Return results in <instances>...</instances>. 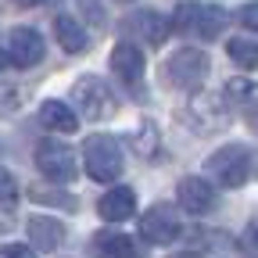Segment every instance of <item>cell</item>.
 I'll list each match as a JSON object with an SVG mask.
<instances>
[{
    "label": "cell",
    "instance_id": "6da1fadb",
    "mask_svg": "<svg viewBox=\"0 0 258 258\" xmlns=\"http://www.w3.org/2000/svg\"><path fill=\"white\" fill-rule=\"evenodd\" d=\"M226 29V11L215 4H179L172 15V32H183V36L194 40H219Z\"/></svg>",
    "mask_w": 258,
    "mask_h": 258
},
{
    "label": "cell",
    "instance_id": "7a4b0ae2",
    "mask_svg": "<svg viewBox=\"0 0 258 258\" xmlns=\"http://www.w3.org/2000/svg\"><path fill=\"white\" fill-rule=\"evenodd\" d=\"M205 172H212L222 186L237 190V186H244V183L251 179V154H247L240 144H226V147H219L215 154H208Z\"/></svg>",
    "mask_w": 258,
    "mask_h": 258
},
{
    "label": "cell",
    "instance_id": "3957f363",
    "mask_svg": "<svg viewBox=\"0 0 258 258\" xmlns=\"http://www.w3.org/2000/svg\"><path fill=\"white\" fill-rule=\"evenodd\" d=\"M83 165H86L90 179L111 183L122 176V151L111 137H90V140H83Z\"/></svg>",
    "mask_w": 258,
    "mask_h": 258
},
{
    "label": "cell",
    "instance_id": "277c9868",
    "mask_svg": "<svg viewBox=\"0 0 258 258\" xmlns=\"http://www.w3.org/2000/svg\"><path fill=\"white\" fill-rule=\"evenodd\" d=\"M208 69H212V61H208L205 50L183 47V50H176V54L165 61V79H169L176 90H198V86L205 83Z\"/></svg>",
    "mask_w": 258,
    "mask_h": 258
},
{
    "label": "cell",
    "instance_id": "5b68a950",
    "mask_svg": "<svg viewBox=\"0 0 258 258\" xmlns=\"http://www.w3.org/2000/svg\"><path fill=\"white\" fill-rule=\"evenodd\" d=\"M72 101L79 108L83 118H93V122H101V118H111L118 101H115V93L97 79V76H83L76 86H72Z\"/></svg>",
    "mask_w": 258,
    "mask_h": 258
},
{
    "label": "cell",
    "instance_id": "8992f818",
    "mask_svg": "<svg viewBox=\"0 0 258 258\" xmlns=\"http://www.w3.org/2000/svg\"><path fill=\"white\" fill-rule=\"evenodd\" d=\"M36 169L50 179V183H72L79 176L76 169V154L69 144H57V140H43L36 147Z\"/></svg>",
    "mask_w": 258,
    "mask_h": 258
},
{
    "label": "cell",
    "instance_id": "52a82bcc",
    "mask_svg": "<svg viewBox=\"0 0 258 258\" xmlns=\"http://www.w3.org/2000/svg\"><path fill=\"white\" fill-rule=\"evenodd\" d=\"M179 233H183L179 215L169 205H154V208H147L140 215V237L151 240V244H172Z\"/></svg>",
    "mask_w": 258,
    "mask_h": 258
},
{
    "label": "cell",
    "instance_id": "ba28073f",
    "mask_svg": "<svg viewBox=\"0 0 258 258\" xmlns=\"http://www.w3.org/2000/svg\"><path fill=\"white\" fill-rule=\"evenodd\" d=\"M186 122L198 129V133H215V129H222L226 122H230V115H226V104L222 97L215 93H198L186 108Z\"/></svg>",
    "mask_w": 258,
    "mask_h": 258
},
{
    "label": "cell",
    "instance_id": "9c48e42d",
    "mask_svg": "<svg viewBox=\"0 0 258 258\" xmlns=\"http://www.w3.org/2000/svg\"><path fill=\"white\" fill-rule=\"evenodd\" d=\"M176 201H179V208L190 212V215H208V212L215 208V186H212L208 179H201V176H186V179H179V186H176Z\"/></svg>",
    "mask_w": 258,
    "mask_h": 258
},
{
    "label": "cell",
    "instance_id": "30bf717a",
    "mask_svg": "<svg viewBox=\"0 0 258 258\" xmlns=\"http://www.w3.org/2000/svg\"><path fill=\"white\" fill-rule=\"evenodd\" d=\"M43 36L36 29H29V25H22V29H15L11 32V61L18 64V69H32V64H40L43 61Z\"/></svg>",
    "mask_w": 258,
    "mask_h": 258
},
{
    "label": "cell",
    "instance_id": "8fae6325",
    "mask_svg": "<svg viewBox=\"0 0 258 258\" xmlns=\"http://www.w3.org/2000/svg\"><path fill=\"white\" fill-rule=\"evenodd\" d=\"M111 72L125 83V86H140V79H144V54H140V47L137 43H118L115 50H111Z\"/></svg>",
    "mask_w": 258,
    "mask_h": 258
},
{
    "label": "cell",
    "instance_id": "7c38bea8",
    "mask_svg": "<svg viewBox=\"0 0 258 258\" xmlns=\"http://www.w3.org/2000/svg\"><path fill=\"white\" fill-rule=\"evenodd\" d=\"M122 32H137V36H144L151 47H158L172 29H169V22L161 18L158 11H137V15H129V18L122 22Z\"/></svg>",
    "mask_w": 258,
    "mask_h": 258
},
{
    "label": "cell",
    "instance_id": "4fadbf2b",
    "mask_svg": "<svg viewBox=\"0 0 258 258\" xmlns=\"http://www.w3.org/2000/svg\"><path fill=\"white\" fill-rule=\"evenodd\" d=\"M97 212H101L104 222H125L137 212V194L129 186H111L101 201H97Z\"/></svg>",
    "mask_w": 258,
    "mask_h": 258
},
{
    "label": "cell",
    "instance_id": "5bb4252c",
    "mask_svg": "<svg viewBox=\"0 0 258 258\" xmlns=\"http://www.w3.org/2000/svg\"><path fill=\"white\" fill-rule=\"evenodd\" d=\"M93 258H144V254H140L137 240H129L125 233L104 230L93 237Z\"/></svg>",
    "mask_w": 258,
    "mask_h": 258
},
{
    "label": "cell",
    "instance_id": "9a60e30c",
    "mask_svg": "<svg viewBox=\"0 0 258 258\" xmlns=\"http://www.w3.org/2000/svg\"><path fill=\"white\" fill-rule=\"evenodd\" d=\"M29 240L36 251H54L64 240V226L57 219H47V215H32L29 219Z\"/></svg>",
    "mask_w": 258,
    "mask_h": 258
},
{
    "label": "cell",
    "instance_id": "2e32d148",
    "mask_svg": "<svg viewBox=\"0 0 258 258\" xmlns=\"http://www.w3.org/2000/svg\"><path fill=\"white\" fill-rule=\"evenodd\" d=\"M40 122L47 129H54V133H76L79 129V115L61 101H43L40 104Z\"/></svg>",
    "mask_w": 258,
    "mask_h": 258
},
{
    "label": "cell",
    "instance_id": "e0dca14e",
    "mask_svg": "<svg viewBox=\"0 0 258 258\" xmlns=\"http://www.w3.org/2000/svg\"><path fill=\"white\" fill-rule=\"evenodd\" d=\"M54 36H57V43L69 50V54H79V50H86V32H83V25L76 22V18H69V15H57L54 18Z\"/></svg>",
    "mask_w": 258,
    "mask_h": 258
},
{
    "label": "cell",
    "instance_id": "ac0fdd59",
    "mask_svg": "<svg viewBox=\"0 0 258 258\" xmlns=\"http://www.w3.org/2000/svg\"><path fill=\"white\" fill-rule=\"evenodd\" d=\"M226 54H230V61L237 64V69H258V43L254 40L237 36V40L226 43Z\"/></svg>",
    "mask_w": 258,
    "mask_h": 258
},
{
    "label": "cell",
    "instance_id": "d6986e66",
    "mask_svg": "<svg viewBox=\"0 0 258 258\" xmlns=\"http://www.w3.org/2000/svg\"><path fill=\"white\" fill-rule=\"evenodd\" d=\"M29 198H32V201H40V205H54V208H64V212H76V198H72V194H61V190L32 186V190H29Z\"/></svg>",
    "mask_w": 258,
    "mask_h": 258
},
{
    "label": "cell",
    "instance_id": "ffe728a7",
    "mask_svg": "<svg viewBox=\"0 0 258 258\" xmlns=\"http://www.w3.org/2000/svg\"><path fill=\"white\" fill-rule=\"evenodd\" d=\"M140 129H144V137L137 133V154L154 158V154H158V129H154L151 122H140Z\"/></svg>",
    "mask_w": 258,
    "mask_h": 258
},
{
    "label": "cell",
    "instance_id": "44dd1931",
    "mask_svg": "<svg viewBox=\"0 0 258 258\" xmlns=\"http://www.w3.org/2000/svg\"><path fill=\"white\" fill-rule=\"evenodd\" d=\"M18 201V183L8 169H0V205H15Z\"/></svg>",
    "mask_w": 258,
    "mask_h": 258
},
{
    "label": "cell",
    "instance_id": "7402d4cb",
    "mask_svg": "<svg viewBox=\"0 0 258 258\" xmlns=\"http://www.w3.org/2000/svg\"><path fill=\"white\" fill-rule=\"evenodd\" d=\"M251 93H254V86L247 79H230L226 83V97H233V101H247Z\"/></svg>",
    "mask_w": 258,
    "mask_h": 258
},
{
    "label": "cell",
    "instance_id": "603a6c76",
    "mask_svg": "<svg viewBox=\"0 0 258 258\" xmlns=\"http://www.w3.org/2000/svg\"><path fill=\"white\" fill-rule=\"evenodd\" d=\"M0 258H36V247H29V244H4V247H0Z\"/></svg>",
    "mask_w": 258,
    "mask_h": 258
},
{
    "label": "cell",
    "instance_id": "cb8c5ba5",
    "mask_svg": "<svg viewBox=\"0 0 258 258\" xmlns=\"http://www.w3.org/2000/svg\"><path fill=\"white\" fill-rule=\"evenodd\" d=\"M237 18H240V25H244V29H251V32H258V4H244Z\"/></svg>",
    "mask_w": 258,
    "mask_h": 258
},
{
    "label": "cell",
    "instance_id": "d4e9b609",
    "mask_svg": "<svg viewBox=\"0 0 258 258\" xmlns=\"http://www.w3.org/2000/svg\"><path fill=\"white\" fill-rule=\"evenodd\" d=\"M244 247H247L251 254H258V222H251V226H247V233H244Z\"/></svg>",
    "mask_w": 258,
    "mask_h": 258
},
{
    "label": "cell",
    "instance_id": "484cf974",
    "mask_svg": "<svg viewBox=\"0 0 258 258\" xmlns=\"http://www.w3.org/2000/svg\"><path fill=\"white\" fill-rule=\"evenodd\" d=\"M8 64H15V61H11V54H4V50H0V69H8Z\"/></svg>",
    "mask_w": 258,
    "mask_h": 258
},
{
    "label": "cell",
    "instance_id": "4316f807",
    "mask_svg": "<svg viewBox=\"0 0 258 258\" xmlns=\"http://www.w3.org/2000/svg\"><path fill=\"white\" fill-rule=\"evenodd\" d=\"M22 4H29V8H36V4H50V0H22Z\"/></svg>",
    "mask_w": 258,
    "mask_h": 258
},
{
    "label": "cell",
    "instance_id": "83f0119b",
    "mask_svg": "<svg viewBox=\"0 0 258 258\" xmlns=\"http://www.w3.org/2000/svg\"><path fill=\"white\" fill-rule=\"evenodd\" d=\"M172 258H198V254H190V251H183V254H172Z\"/></svg>",
    "mask_w": 258,
    "mask_h": 258
},
{
    "label": "cell",
    "instance_id": "f1b7e54d",
    "mask_svg": "<svg viewBox=\"0 0 258 258\" xmlns=\"http://www.w3.org/2000/svg\"><path fill=\"white\" fill-rule=\"evenodd\" d=\"M118 4H133V0H118Z\"/></svg>",
    "mask_w": 258,
    "mask_h": 258
}]
</instances>
